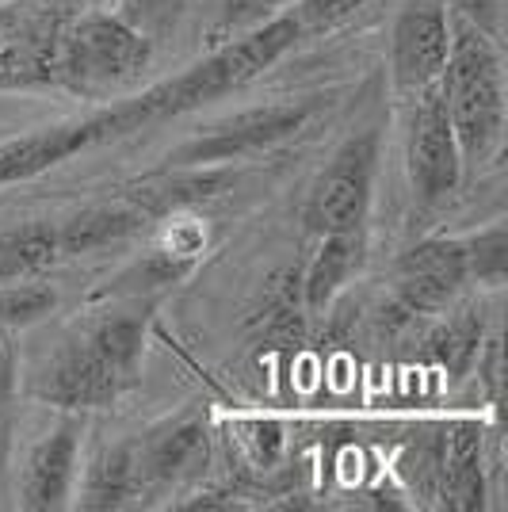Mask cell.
I'll return each instance as SVG.
<instances>
[{
  "label": "cell",
  "mask_w": 508,
  "mask_h": 512,
  "mask_svg": "<svg viewBox=\"0 0 508 512\" xmlns=\"http://www.w3.org/2000/svg\"><path fill=\"white\" fill-rule=\"evenodd\" d=\"M16 12H20V4H0V43L8 39V31L16 23Z\"/></svg>",
  "instance_id": "cell-26"
},
{
  "label": "cell",
  "mask_w": 508,
  "mask_h": 512,
  "mask_svg": "<svg viewBox=\"0 0 508 512\" xmlns=\"http://www.w3.org/2000/svg\"><path fill=\"white\" fill-rule=\"evenodd\" d=\"M455 16L470 20L474 27H482L486 35L501 39V12H505V0H447Z\"/></svg>",
  "instance_id": "cell-25"
},
{
  "label": "cell",
  "mask_w": 508,
  "mask_h": 512,
  "mask_svg": "<svg viewBox=\"0 0 508 512\" xmlns=\"http://www.w3.org/2000/svg\"><path fill=\"white\" fill-rule=\"evenodd\" d=\"M142 478H138V459H134V440H119L104 448L85 467L81 478V497L77 505L88 512H119L130 505H142Z\"/></svg>",
  "instance_id": "cell-15"
},
{
  "label": "cell",
  "mask_w": 508,
  "mask_h": 512,
  "mask_svg": "<svg viewBox=\"0 0 508 512\" xmlns=\"http://www.w3.org/2000/svg\"><path fill=\"white\" fill-rule=\"evenodd\" d=\"M321 107L318 96H298V100H276V104L245 107L233 111L226 119H218L199 134H191L188 142H180L165 157V169H218L230 161H245L253 153H264L295 138L298 130L314 119Z\"/></svg>",
  "instance_id": "cell-6"
},
{
  "label": "cell",
  "mask_w": 508,
  "mask_h": 512,
  "mask_svg": "<svg viewBox=\"0 0 508 512\" xmlns=\"http://www.w3.org/2000/svg\"><path fill=\"white\" fill-rule=\"evenodd\" d=\"M447 123L455 130L463 176H474L505 146V58L501 39L486 35L482 27L451 12V50L440 73Z\"/></svg>",
  "instance_id": "cell-3"
},
{
  "label": "cell",
  "mask_w": 508,
  "mask_h": 512,
  "mask_svg": "<svg viewBox=\"0 0 508 512\" xmlns=\"http://www.w3.org/2000/svg\"><path fill=\"white\" fill-rule=\"evenodd\" d=\"M474 279L466 237H428L405 249L394 264V287L386 310L390 325H409L424 314H444Z\"/></svg>",
  "instance_id": "cell-7"
},
{
  "label": "cell",
  "mask_w": 508,
  "mask_h": 512,
  "mask_svg": "<svg viewBox=\"0 0 508 512\" xmlns=\"http://www.w3.org/2000/svg\"><path fill=\"white\" fill-rule=\"evenodd\" d=\"M153 39L134 20L104 8L65 16L58 39V92L77 100H115L142 81Z\"/></svg>",
  "instance_id": "cell-4"
},
{
  "label": "cell",
  "mask_w": 508,
  "mask_h": 512,
  "mask_svg": "<svg viewBox=\"0 0 508 512\" xmlns=\"http://www.w3.org/2000/svg\"><path fill=\"white\" fill-rule=\"evenodd\" d=\"M0 4H31V0H0Z\"/></svg>",
  "instance_id": "cell-27"
},
{
  "label": "cell",
  "mask_w": 508,
  "mask_h": 512,
  "mask_svg": "<svg viewBox=\"0 0 508 512\" xmlns=\"http://www.w3.org/2000/svg\"><path fill=\"white\" fill-rule=\"evenodd\" d=\"M81 436H85V413H65L31 448L20 482V505L31 512L65 509L73 486H77V459H81Z\"/></svg>",
  "instance_id": "cell-13"
},
{
  "label": "cell",
  "mask_w": 508,
  "mask_h": 512,
  "mask_svg": "<svg viewBox=\"0 0 508 512\" xmlns=\"http://www.w3.org/2000/svg\"><path fill=\"white\" fill-rule=\"evenodd\" d=\"M134 459L146 497L184 490L211 467V425L199 406H188L169 421L134 436Z\"/></svg>",
  "instance_id": "cell-9"
},
{
  "label": "cell",
  "mask_w": 508,
  "mask_h": 512,
  "mask_svg": "<svg viewBox=\"0 0 508 512\" xmlns=\"http://www.w3.org/2000/svg\"><path fill=\"white\" fill-rule=\"evenodd\" d=\"M417 486L436 505L474 512L486 505V470H482V428L474 421H451L432 444L417 448Z\"/></svg>",
  "instance_id": "cell-10"
},
{
  "label": "cell",
  "mask_w": 508,
  "mask_h": 512,
  "mask_svg": "<svg viewBox=\"0 0 508 512\" xmlns=\"http://www.w3.org/2000/svg\"><path fill=\"white\" fill-rule=\"evenodd\" d=\"M195 268V260L184 253L169 249L165 241L153 245L149 253H142L130 268H123L115 279H107V287L96 291V299H146L153 302L161 291L176 287L180 279Z\"/></svg>",
  "instance_id": "cell-18"
},
{
  "label": "cell",
  "mask_w": 508,
  "mask_h": 512,
  "mask_svg": "<svg viewBox=\"0 0 508 512\" xmlns=\"http://www.w3.org/2000/svg\"><path fill=\"white\" fill-rule=\"evenodd\" d=\"M287 4H295V0H222L214 20L207 23V50L230 43L237 35L260 27V23H268L272 16L287 12Z\"/></svg>",
  "instance_id": "cell-21"
},
{
  "label": "cell",
  "mask_w": 508,
  "mask_h": 512,
  "mask_svg": "<svg viewBox=\"0 0 508 512\" xmlns=\"http://www.w3.org/2000/svg\"><path fill=\"white\" fill-rule=\"evenodd\" d=\"M58 306V291L46 283V276L16 279L0 287V329H27L43 321Z\"/></svg>",
  "instance_id": "cell-20"
},
{
  "label": "cell",
  "mask_w": 508,
  "mask_h": 512,
  "mask_svg": "<svg viewBox=\"0 0 508 512\" xmlns=\"http://www.w3.org/2000/svg\"><path fill=\"white\" fill-rule=\"evenodd\" d=\"M466 241H470V268H474V279H478V283H489V287H501V283H505V256H508L505 226L493 222L486 230L470 234Z\"/></svg>",
  "instance_id": "cell-23"
},
{
  "label": "cell",
  "mask_w": 508,
  "mask_h": 512,
  "mask_svg": "<svg viewBox=\"0 0 508 512\" xmlns=\"http://www.w3.org/2000/svg\"><path fill=\"white\" fill-rule=\"evenodd\" d=\"M405 172L409 188L421 211H436L455 199L463 188V157L455 130L447 123L440 85L413 92V115H409V142H405Z\"/></svg>",
  "instance_id": "cell-8"
},
{
  "label": "cell",
  "mask_w": 508,
  "mask_h": 512,
  "mask_svg": "<svg viewBox=\"0 0 508 512\" xmlns=\"http://www.w3.org/2000/svg\"><path fill=\"white\" fill-rule=\"evenodd\" d=\"M241 444L249 448L256 467H272L283 455V428L276 421H245L241 425Z\"/></svg>",
  "instance_id": "cell-24"
},
{
  "label": "cell",
  "mask_w": 508,
  "mask_h": 512,
  "mask_svg": "<svg viewBox=\"0 0 508 512\" xmlns=\"http://www.w3.org/2000/svg\"><path fill=\"white\" fill-rule=\"evenodd\" d=\"M444 314L447 318L424 337V352L440 371H447V379H463L482 356L486 318H482V306H474V302H466V306L451 302Z\"/></svg>",
  "instance_id": "cell-17"
},
{
  "label": "cell",
  "mask_w": 508,
  "mask_h": 512,
  "mask_svg": "<svg viewBox=\"0 0 508 512\" xmlns=\"http://www.w3.org/2000/svg\"><path fill=\"white\" fill-rule=\"evenodd\" d=\"M363 260H367L363 230L318 237V253L306 260V268L298 276V299L306 306V314H325L340 291L360 276Z\"/></svg>",
  "instance_id": "cell-14"
},
{
  "label": "cell",
  "mask_w": 508,
  "mask_h": 512,
  "mask_svg": "<svg viewBox=\"0 0 508 512\" xmlns=\"http://www.w3.org/2000/svg\"><path fill=\"white\" fill-rule=\"evenodd\" d=\"M298 43H306V39L298 31L295 16L279 12L268 23L237 35L230 43L211 46L199 62L180 69L176 77H165V81L142 88V92H134L119 104L92 111L85 119H69L65 134H69L73 157L85 150H96V146H107V142H123L130 134L157 127V123L180 119L188 111H199L203 104L226 100L233 92L253 85L256 77H264Z\"/></svg>",
  "instance_id": "cell-1"
},
{
  "label": "cell",
  "mask_w": 508,
  "mask_h": 512,
  "mask_svg": "<svg viewBox=\"0 0 508 512\" xmlns=\"http://www.w3.org/2000/svg\"><path fill=\"white\" fill-rule=\"evenodd\" d=\"M451 50V4L447 0H405L390 31V77L394 88L413 96L436 85Z\"/></svg>",
  "instance_id": "cell-11"
},
{
  "label": "cell",
  "mask_w": 508,
  "mask_h": 512,
  "mask_svg": "<svg viewBox=\"0 0 508 512\" xmlns=\"http://www.w3.org/2000/svg\"><path fill=\"white\" fill-rule=\"evenodd\" d=\"M65 264L58 218H31L0 230V287L16 279H35Z\"/></svg>",
  "instance_id": "cell-16"
},
{
  "label": "cell",
  "mask_w": 508,
  "mask_h": 512,
  "mask_svg": "<svg viewBox=\"0 0 508 512\" xmlns=\"http://www.w3.org/2000/svg\"><path fill=\"white\" fill-rule=\"evenodd\" d=\"M111 306L73 325L31 375V398L65 413H88L123 402L146 367V299H107Z\"/></svg>",
  "instance_id": "cell-2"
},
{
  "label": "cell",
  "mask_w": 508,
  "mask_h": 512,
  "mask_svg": "<svg viewBox=\"0 0 508 512\" xmlns=\"http://www.w3.org/2000/svg\"><path fill=\"white\" fill-rule=\"evenodd\" d=\"M62 8L20 4L8 39L0 43V92H58V39Z\"/></svg>",
  "instance_id": "cell-12"
},
{
  "label": "cell",
  "mask_w": 508,
  "mask_h": 512,
  "mask_svg": "<svg viewBox=\"0 0 508 512\" xmlns=\"http://www.w3.org/2000/svg\"><path fill=\"white\" fill-rule=\"evenodd\" d=\"M382 157V130L363 127L340 142L329 165L310 184L302 203V226L306 234H352L367 226L371 195H375V172Z\"/></svg>",
  "instance_id": "cell-5"
},
{
  "label": "cell",
  "mask_w": 508,
  "mask_h": 512,
  "mask_svg": "<svg viewBox=\"0 0 508 512\" xmlns=\"http://www.w3.org/2000/svg\"><path fill=\"white\" fill-rule=\"evenodd\" d=\"M363 4L367 0H295L287 12L295 16L302 39H318V35H329L340 23L352 20Z\"/></svg>",
  "instance_id": "cell-22"
},
{
  "label": "cell",
  "mask_w": 508,
  "mask_h": 512,
  "mask_svg": "<svg viewBox=\"0 0 508 512\" xmlns=\"http://www.w3.org/2000/svg\"><path fill=\"white\" fill-rule=\"evenodd\" d=\"M20 425V352L12 329H0V482L8 478Z\"/></svg>",
  "instance_id": "cell-19"
}]
</instances>
